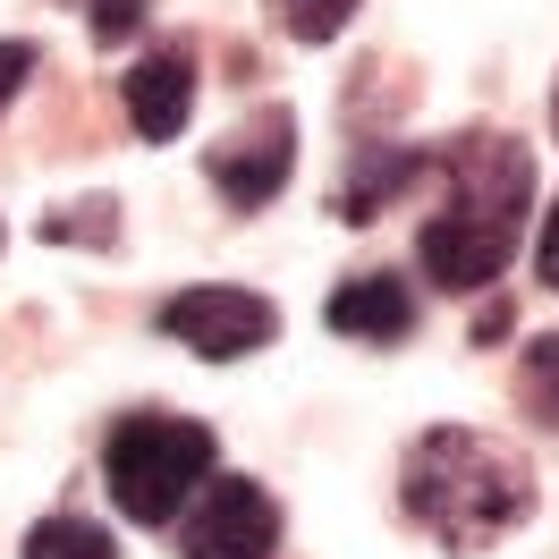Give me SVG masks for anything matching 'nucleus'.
<instances>
[{
  "mask_svg": "<svg viewBox=\"0 0 559 559\" xmlns=\"http://www.w3.org/2000/svg\"><path fill=\"white\" fill-rule=\"evenodd\" d=\"M432 178H441V212L416 229V263L432 288H491L518 254L525 204H534V153L500 128H466L432 153Z\"/></svg>",
  "mask_w": 559,
  "mask_h": 559,
  "instance_id": "f257e3e1",
  "label": "nucleus"
},
{
  "mask_svg": "<svg viewBox=\"0 0 559 559\" xmlns=\"http://www.w3.org/2000/svg\"><path fill=\"white\" fill-rule=\"evenodd\" d=\"M399 509L441 551H491L534 518V466L475 424H432L399 457Z\"/></svg>",
  "mask_w": 559,
  "mask_h": 559,
  "instance_id": "f03ea898",
  "label": "nucleus"
},
{
  "mask_svg": "<svg viewBox=\"0 0 559 559\" xmlns=\"http://www.w3.org/2000/svg\"><path fill=\"white\" fill-rule=\"evenodd\" d=\"M212 457H221L212 424L144 407V416H119V424H110V441H103V484H110V500H119V518H136V525H178V509L204 491Z\"/></svg>",
  "mask_w": 559,
  "mask_h": 559,
  "instance_id": "7ed1b4c3",
  "label": "nucleus"
},
{
  "mask_svg": "<svg viewBox=\"0 0 559 559\" xmlns=\"http://www.w3.org/2000/svg\"><path fill=\"white\" fill-rule=\"evenodd\" d=\"M162 340L178 348H195L204 365H238V356L272 348L280 340V306L272 297H254V288H221V280H195V288H178L162 297Z\"/></svg>",
  "mask_w": 559,
  "mask_h": 559,
  "instance_id": "20e7f679",
  "label": "nucleus"
},
{
  "mask_svg": "<svg viewBox=\"0 0 559 559\" xmlns=\"http://www.w3.org/2000/svg\"><path fill=\"white\" fill-rule=\"evenodd\" d=\"M280 500L254 475H204V491L178 509V559H272Z\"/></svg>",
  "mask_w": 559,
  "mask_h": 559,
  "instance_id": "39448f33",
  "label": "nucleus"
},
{
  "mask_svg": "<svg viewBox=\"0 0 559 559\" xmlns=\"http://www.w3.org/2000/svg\"><path fill=\"white\" fill-rule=\"evenodd\" d=\"M288 170H297V110L288 103H263L254 119H238V128L204 153V178L238 212H263L280 187H288Z\"/></svg>",
  "mask_w": 559,
  "mask_h": 559,
  "instance_id": "423d86ee",
  "label": "nucleus"
},
{
  "mask_svg": "<svg viewBox=\"0 0 559 559\" xmlns=\"http://www.w3.org/2000/svg\"><path fill=\"white\" fill-rule=\"evenodd\" d=\"M119 94H128V119H136L144 144H170L195 119V43H153L136 69L119 76Z\"/></svg>",
  "mask_w": 559,
  "mask_h": 559,
  "instance_id": "0eeeda50",
  "label": "nucleus"
},
{
  "mask_svg": "<svg viewBox=\"0 0 559 559\" xmlns=\"http://www.w3.org/2000/svg\"><path fill=\"white\" fill-rule=\"evenodd\" d=\"M322 322H331L340 340H373V348H390V340L416 331V288H407L399 272H356V280L331 288Z\"/></svg>",
  "mask_w": 559,
  "mask_h": 559,
  "instance_id": "6e6552de",
  "label": "nucleus"
},
{
  "mask_svg": "<svg viewBox=\"0 0 559 559\" xmlns=\"http://www.w3.org/2000/svg\"><path fill=\"white\" fill-rule=\"evenodd\" d=\"M424 170H432V153H416V144H356L331 212H340L348 229H365V221H382V204H399Z\"/></svg>",
  "mask_w": 559,
  "mask_h": 559,
  "instance_id": "1a4fd4ad",
  "label": "nucleus"
},
{
  "mask_svg": "<svg viewBox=\"0 0 559 559\" xmlns=\"http://www.w3.org/2000/svg\"><path fill=\"white\" fill-rule=\"evenodd\" d=\"M26 559H119V543L94 518H43L26 534Z\"/></svg>",
  "mask_w": 559,
  "mask_h": 559,
  "instance_id": "9d476101",
  "label": "nucleus"
},
{
  "mask_svg": "<svg viewBox=\"0 0 559 559\" xmlns=\"http://www.w3.org/2000/svg\"><path fill=\"white\" fill-rule=\"evenodd\" d=\"M280 9H288V35L297 43H331V35H348V17L365 0H280Z\"/></svg>",
  "mask_w": 559,
  "mask_h": 559,
  "instance_id": "9b49d317",
  "label": "nucleus"
},
{
  "mask_svg": "<svg viewBox=\"0 0 559 559\" xmlns=\"http://www.w3.org/2000/svg\"><path fill=\"white\" fill-rule=\"evenodd\" d=\"M525 399L559 424V331H543V340L525 348Z\"/></svg>",
  "mask_w": 559,
  "mask_h": 559,
  "instance_id": "f8f14e48",
  "label": "nucleus"
},
{
  "mask_svg": "<svg viewBox=\"0 0 559 559\" xmlns=\"http://www.w3.org/2000/svg\"><path fill=\"white\" fill-rule=\"evenodd\" d=\"M85 26H94V43L110 51V43H128L144 26V0H85Z\"/></svg>",
  "mask_w": 559,
  "mask_h": 559,
  "instance_id": "ddd939ff",
  "label": "nucleus"
},
{
  "mask_svg": "<svg viewBox=\"0 0 559 559\" xmlns=\"http://www.w3.org/2000/svg\"><path fill=\"white\" fill-rule=\"evenodd\" d=\"M26 76H35V43H17V35H9V43H0V110L26 94Z\"/></svg>",
  "mask_w": 559,
  "mask_h": 559,
  "instance_id": "4468645a",
  "label": "nucleus"
},
{
  "mask_svg": "<svg viewBox=\"0 0 559 559\" xmlns=\"http://www.w3.org/2000/svg\"><path fill=\"white\" fill-rule=\"evenodd\" d=\"M534 272H543V280L559 288V204L543 212V246H534Z\"/></svg>",
  "mask_w": 559,
  "mask_h": 559,
  "instance_id": "2eb2a0df",
  "label": "nucleus"
},
{
  "mask_svg": "<svg viewBox=\"0 0 559 559\" xmlns=\"http://www.w3.org/2000/svg\"><path fill=\"white\" fill-rule=\"evenodd\" d=\"M551 128H559V85H551Z\"/></svg>",
  "mask_w": 559,
  "mask_h": 559,
  "instance_id": "dca6fc26",
  "label": "nucleus"
}]
</instances>
